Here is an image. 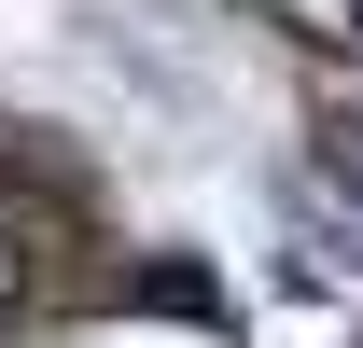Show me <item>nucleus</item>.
Here are the masks:
<instances>
[{
    "instance_id": "nucleus-2",
    "label": "nucleus",
    "mask_w": 363,
    "mask_h": 348,
    "mask_svg": "<svg viewBox=\"0 0 363 348\" xmlns=\"http://www.w3.org/2000/svg\"><path fill=\"white\" fill-rule=\"evenodd\" d=\"M28 265H43V251H28V223H14V209H0V306H14V293H28Z\"/></svg>"
},
{
    "instance_id": "nucleus-1",
    "label": "nucleus",
    "mask_w": 363,
    "mask_h": 348,
    "mask_svg": "<svg viewBox=\"0 0 363 348\" xmlns=\"http://www.w3.org/2000/svg\"><path fill=\"white\" fill-rule=\"evenodd\" d=\"M126 306H168V320H224V293H210V265H140Z\"/></svg>"
},
{
    "instance_id": "nucleus-3",
    "label": "nucleus",
    "mask_w": 363,
    "mask_h": 348,
    "mask_svg": "<svg viewBox=\"0 0 363 348\" xmlns=\"http://www.w3.org/2000/svg\"><path fill=\"white\" fill-rule=\"evenodd\" d=\"M350 28H363V0H350Z\"/></svg>"
}]
</instances>
